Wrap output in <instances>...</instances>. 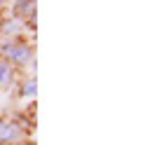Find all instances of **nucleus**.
<instances>
[{
    "instance_id": "obj_3",
    "label": "nucleus",
    "mask_w": 157,
    "mask_h": 145,
    "mask_svg": "<svg viewBox=\"0 0 157 145\" xmlns=\"http://www.w3.org/2000/svg\"><path fill=\"white\" fill-rule=\"evenodd\" d=\"M7 80H10V70H7V66H2V63H0V84H2V82H7Z\"/></svg>"
},
{
    "instance_id": "obj_1",
    "label": "nucleus",
    "mask_w": 157,
    "mask_h": 145,
    "mask_svg": "<svg viewBox=\"0 0 157 145\" xmlns=\"http://www.w3.org/2000/svg\"><path fill=\"white\" fill-rule=\"evenodd\" d=\"M14 136H17V129H14V126L0 124V138H5V140H12Z\"/></svg>"
},
{
    "instance_id": "obj_2",
    "label": "nucleus",
    "mask_w": 157,
    "mask_h": 145,
    "mask_svg": "<svg viewBox=\"0 0 157 145\" xmlns=\"http://www.w3.org/2000/svg\"><path fill=\"white\" fill-rule=\"evenodd\" d=\"M7 54H10L12 59H17V61L28 59V49H26V47H21V49H7Z\"/></svg>"
}]
</instances>
